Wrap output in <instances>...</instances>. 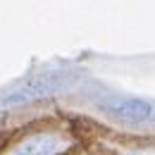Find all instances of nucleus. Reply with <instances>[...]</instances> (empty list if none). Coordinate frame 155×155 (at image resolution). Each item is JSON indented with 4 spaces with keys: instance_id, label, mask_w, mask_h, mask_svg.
<instances>
[{
    "instance_id": "2",
    "label": "nucleus",
    "mask_w": 155,
    "mask_h": 155,
    "mask_svg": "<svg viewBox=\"0 0 155 155\" xmlns=\"http://www.w3.org/2000/svg\"><path fill=\"white\" fill-rule=\"evenodd\" d=\"M67 81H69V74H41L34 81H29L26 86H21L7 96H0V107H12V105H21V103L43 98L53 91H60Z\"/></svg>"
},
{
    "instance_id": "4",
    "label": "nucleus",
    "mask_w": 155,
    "mask_h": 155,
    "mask_svg": "<svg viewBox=\"0 0 155 155\" xmlns=\"http://www.w3.org/2000/svg\"><path fill=\"white\" fill-rule=\"evenodd\" d=\"M98 155H155V141L150 138H119L110 143H93Z\"/></svg>"
},
{
    "instance_id": "1",
    "label": "nucleus",
    "mask_w": 155,
    "mask_h": 155,
    "mask_svg": "<svg viewBox=\"0 0 155 155\" xmlns=\"http://www.w3.org/2000/svg\"><path fill=\"white\" fill-rule=\"evenodd\" d=\"M81 146V134L64 119H36L0 146V155H72Z\"/></svg>"
},
{
    "instance_id": "3",
    "label": "nucleus",
    "mask_w": 155,
    "mask_h": 155,
    "mask_svg": "<svg viewBox=\"0 0 155 155\" xmlns=\"http://www.w3.org/2000/svg\"><path fill=\"white\" fill-rule=\"evenodd\" d=\"M103 107L115 117L122 119H131V122H150L155 119V105L146 100H136V98H112L105 100Z\"/></svg>"
}]
</instances>
